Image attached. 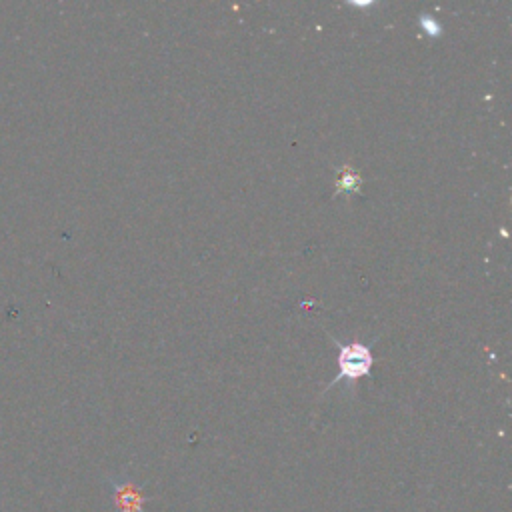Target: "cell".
I'll return each instance as SVG.
<instances>
[{
  "label": "cell",
  "mask_w": 512,
  "mask_h": 512,
  "mask_svg": "<svg viewBox=\"0 0 512 512\" xmlns=\"http://www.w3.org/2000/svg\"><path fill=\"white\" fill-rule=\"evenodd\" d=\"M330 340L336 344V362H338V374L330 380V384L324 388V392H328L330 388H334L340 382H348V386H352L354 382H358L362 376L370 374L372 368V346L376 342V338L372 342H348L342 344L340 340H336L334 336H330Z\"/></svg>",
  "instance_id": "1"
},
{
  "label": "cell",
  "mask_w": 512,
  "mask_h": 512,
  "mask_svg": "<svg viewBox=\"0 0 512 512\" xmlns=\"http://www.w3.org/2000/svg\"><path fill=\"white\" fill-rule=\"evenodd\" d=\"M104 482L110 492L112 512H146L144 504L156 498L144 494L142 486L126 474H108Z\"/></svg>",
  "instance_id": "2"
},
{
  "label": "cell",
  "mask_w": 512,
  "mask_h": 512,
  "mask_svg": "<svg viewBox=\"0 0 512 512\" xmlns=\"http://www.w3.org/2000/svg\"><path fill=\"white\" fill-rule=\"evenodd\" d=\"M336 186L342 194H360L362 190V178L360 174L350 166V164H342L336 172Z\"/></svg>",
  "instance_id": "3"
},
{
  "label": "cell",
  "mask_w": 512,
  "mask_h": 512,
  "mask_svg": "<svg viewBox=\"0 0 512 512\" xmlns=\"http://www.w3.org/2000/svg\"><path fill=\"white\" fill-rule=\"evenodd\" d=\"M420 24H422V28L430 34V36H438L440 34V26L436 24V20L434 18H430V16H426V14H422V18H420Z\"/></svg>",
  "instance_id": "4"
}]
</instances>
